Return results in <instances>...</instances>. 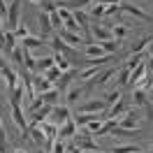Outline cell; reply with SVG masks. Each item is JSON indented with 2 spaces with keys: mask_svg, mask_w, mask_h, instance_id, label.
Instances as JSON below:
<instances>
[{
  "mask_svg": "<svg viewBox=\"0 0 153 153\" xmlns=\"http://www.w3.org/2000/svg\"><path fill=\"white\" fill-rule=\"evenodd\" d=\"M72 144H74L79 151H100V146L95 144V139H93V134H84V132H76L74 137H72Z\"/></svg>",
  "mask_w": 153,
  "mask_h": 153,
  "instance_id": "obj_1",
  "label": "cell"
},
{
  "mask_svg": "<svg viewBox=\"0 0 153 153\" xmlns=\"http://www.w3.org/2000/svg\"><path fill=\"white\" fill-rule=\"evenodd\" d=\"M19 12H21V0H12L10 10H7V26H10L7 30H16L19 28V23H21Z\"/></svg>",
  "mask_w": 153,
  "mask_h": 153,
  "instance_id": "obj_2",
  "label": "cell"
},
{
  "mask_svg": "<svg viewBox=\"0 0 153 153\" xmlns=\"http://www.w3.org/2000/svg\"><path fill=\"white\" fill-rule=\"evenodd\" d=\"M107 109H109V105H107L105 100H91V102L79 107V114H102Z\"/></svg>",
  "mask_w": 153,
  "mask_h": 153,
  "instance_id": "obj_3",
  "label": "cell"
},
{
  "mask_svg": "<svg viewBox=\"0 0 153 153\" xmlns=\"http://www.w3.org/2000/svg\"><path fill=\"white\" fill-rule=\"evenodd\" d=\"M121 12H128V14H132V16H137V19H142V21H153V16L149 12H144L142 7H137L132 2H123L121 0Z\"/></svg>",
  "mask_w": 153,
  "mask_h": 153,
  "instance_id": "obj_4",
  "label": "cell"
},
{
  "mask_svg": "<svg viewBox=\"0 0 153 153\" xmlns=\"http://www.w3.org/2000/svg\"><path fill=\"white\" fill-rule=\"evenodd\" d=\"M49 116H51V123H56L58 128H60V125L70 118V109H67L65 105H56V107H51V114Z\"/></svg>",
  "mask_w": 153,
  "mask_h": 153,
  "instance_id": "obj_5",
  "label": "cell"
},
{
  "mask_svg": "<svg viewBox=\"0 0 153 153\" xmlns=\"http://www.w3.org/2000/svg\"><path fill=\"white\" fill-rule=\"evenodd\" d=\"M49 47H53V49L58 51V53H63V56H67V58H70V56H74V53H76V49H74V47H70V44H65L63 39L58 37V35H56V37H51V39H49Z\"/></svg>",
  "mask_w": 153,
  "mask_h": 153,
  "instance_id": "obj_6",
  "label": "cell"
},
{
  "mask_svg": "<svg viewBox=\"0 0 153 153\" xmlns=\"http://www.w3.org/2000/svg\"><path fill=\"white\" fill-rule=\"evenodd\" d=\"M58 14H60V19H63V28L70 30V33H79V23H76L72 12L70 10H58Z\"/></svg>",
  "mask_w": 153,
  "mask_h": 153,
  "instance_id": "obj_7",
  "label": "cell"
},
{
  "mask_svg": "<svg viewBox=\"0 0 153 153\" xmlns=\"http://www.w3.org/2000/svg\"><path fill=\"white\" fill-rule=\"evenodd\" d=\"M76 134V123H74V118H67L65 123L58 128V137L56 139H72Z\"/></svg>",
  "mask_w": 153,
  "mask_h": 153,
  "instance_id": "obj_8",
  "label": "cell"
},
{
  "mask_svg": "<svg viewBox=\"0 0 153 153\" xmlns=\"http://www.w3.org/2000/svg\"><path fill=\"white\" fill-rule=\"evenodd\" d=\"M33 88H35V93H37V95H42V93L51 91V88H53V84H51L44 74H33Z\"/></svg>",
  "mask_w": 153,
  "mask_h": 153,
  "instance_id": "obj_9",
  "label": "cell"
},
{
  "mask_svg": "<svg viewBox=\"0 0 153 153\" xmlns=\"http://www.w3.org/2000/svg\"><path fill=\"white\" fill-rule=\"evenodd\" d=\"M58 37L63 39L65 44L74 47V49H76V44H84V37H81L79 33H70V30H65V28H60V30H58Z\"/></svg>",
  "mask_w": 153,
  "mask_h": 153,
  "instance_id": "obj_10",
  "label": "cell"
},
{
  "mask_svg": "<svg viewBox=\"0 0 153 153\" xmlns=\"http://www.w3.org/2000/svg\"><path fill=\"white\" fill-rule=\"evenodd\" d=\"M76 74H79V72H76L74 67H72V70H67V72H63L60 79L56 81V88L60 91V93H65L67 88H70V84H72V79H76Z\"/></svg>",
  "mask_w": 153,
  "mask_h": 153,
  "instance_id": "obj_11",
  "label": "cell"
},
{
  "mask_svg": "<svg viewBox=\"0 0 153 153\" xmlns=\"http://www.w3.org/2000/svg\"><path fill=\"white\" fill-rule=\"evenodd\" d=\"M49 114H51V105H42L35 111H28V118H30V123H44L49 118Z\"/></svg>",
  "mask_w": 153,
  "mask_h": 153,
  "instance_id": "obj_12",
  "label": "cell"
},
{
  "mask_svg": "<svg viewBox=\"0 0 153 153\" xmlns=\"http://www.w3.org/2000/svg\"><path fill=\"white\" fill-rule=\"evenodd\" d=\"M91 35L95 37V42H107V39H114L111 28H105V26H100V23H95V26L91 28Z\"/></svg>",
  "mask_w": 153,
  "mask_h": 153,
  "instance_id": "obj_13",
  "label": "cell"
},
{
  "mask_svg": "<svg viewBox=\"0 0 153 153\" xmlns=\"http://www.w3.org/2000/svg\"><path fill=\"white\" fill-rule=\"evenodd\" d=\"M116 72H118V70H116L114 65L107 67L105 72L95 74V79H93V81H88V86H86V88H91V86H102V84H107V81H109V76H116Z\"/></svg>",
  "mask_w": 153,
  "mask_h": 153,
  "instance_id": "obj_14",
  "label": "cell"
},
{
  "mask_svg": "<svg viewBox=\"0 0 153 153\" xmlns=\"http://www.w3.org/2000/svg\"><path fill=\"white\" fill-rule=\"evenodd\" d=\"M0 74L5 76V81H7V91H14V88H16V84H19V74H16V72H14V70H12V67H2V72H0Z\"/></svg>",
  "mask_w": 153,
  "mask_h": 153,
  "instance_id": "obj_15",
  "label": "cell"
},
{
  "mask_svg": "<svg viewBox=\"0 0 153 153\" xmlns=\"http://www.w3.org/2000/svg\"><path fill=\"white\" fill-rule=\"evenodd\" d=\"M84 91H86V86H72L65 91V100L67 105H76L79 100H81V95H84Z\"/></svg>",
  "mask_w": 153,
  "mask_h": 153,
  "instance_id": "obj_16",
  "label": "cell"
},
{
  "mask_svg": "<svg viewBox=\"0 0 153 153\" xmlns=\"http://www.w3.org/2000/svg\"><path fill=\"white\" fill-rule=\"evenodd\" d=\"M21 47H23V44H21ZM23 67H26L28 72H33V74L37 72V58L33 56V51L26 49V47H23Z\"/></svg>",
  "mask_w": 153,
  "mask_h": 153,
  "instance_id": "obj_17",
  "label": "cell"
},
{
  "mask_svg": "<svg viewBox=\"0 0 153 153\" xmlns=\"http://www.w3.org/2000/svg\"><path fill=\"white\" fill-rule=\"evenodd\" d=\"M39 28H42V39H47L51 33H56V30H53V26H51L49 14H44V12H39Z\"/></svg>",
  "mask_w": 153,
  "mask_h": 153,
  "instance_id": "obj_18",
  "label": "cell"
},
{
  "mask_svg": "<svg viewBox=\"0 0 153 153\" xmlns=\"http://www.w3.org/2000/svg\"><path fill=\"white\" fill-rule=\"evenodd\" d=\"M60 95H63V93H60V91H58V88L53 86L51 91L42 93V102H44V105H51V107H56V105H58V100H60Z\"/></svg>",
  "mask_w": 153,
  "mask_h": 153,
  "instance_id": "obj_19",
  "label": "cell"
},
{
  "mask_svg": "<svg viewBox=\"0 0 153 153\" xmlns=\"http://www.w3.org/2000/svg\"><path fill=\"white\" fill-rule=\"evenodd\" d=\"M102 56H107V51L102 49L100 42H93L86 47V58H102Z\"/></svg>",
  "mask_w": 153,
  "mask_h": 153,
  "instance_id": "obj_20",
  "label": "cell"
},
{
  "mask_svg": "<svg viewBox=\"0 0 153 153\" xmlns=\"http://www.w3.org/2000/svg\"><path fill=\"white\" fill-rule=\"evenodd\" d=\"M14 49H16V35H14V30H5V47H2V51L10 56Z\"/></svg>",
  "mask_w": 153,
  "mask_h": 153,
  "instance_id": "obj_21",
  "label": "cell"
},
{
  "mask_svg": "<svg viewBox=\"0 0 153 153\" xmlns=\"http://www.w3.org/2000/svg\"><path fill=\"white\" fill-rule=\"evenodd\" d=\"M21 44H23L26 49H30V51H33V49H37V47H49V42H47V39L33 37V35H28L26 39H21Z\"/></svg>",
  "mask_w": 153,
  "mask_h": 153,
  "instance_id": "obj_22",
  "label": "cell"
},
{
  "mask_svg": "<svg viewBox=\"0 0 153 153\" xmlns=\"http://www.w3.org/2000/svg\"><path fill=\"white\" fill-rule=\"evenodd\" d=\"M132 102H134V107H146V105H149V93H146L144 88H134Z\"/></svg>",
  "mask_w": 153,
  "mask_h": 153,
  "instance_id": "obj_23",
  "label": "cell"
},
{
  "mask_svg": "<svg viewBox=\"0 0 153 153\" xmlns=\"http://www.w3.org/2000/svg\"><path fill=\"white\" fill-rule=\"evenodd\" d=\"M56 65V60H53V56H47V58H37V72L35 74H44L47 70H51V67Z\"/></svg>",
  "mask_w": 153,
  "mask_h": 153,
  "instance_id": "obj_24",
  "label": "cell"
},
{
  "mask_svg": "<svg viewBox=\"0 0 153 153\" xmlns=\"http://www.w3.org/2000/svg\"><path fill=\"white\" fill-rule=\"evenodd\" d=\"M53 60H56V67L60 70V72H67V70H72V63L67 60V56H63V53H53Z\"/></svg>",
  "mask_w": 153,
  "mask_h": 153,
  "instance_id": "obj_25",
  "label": "cell"
},
{
  "mask_svg": "<svg viewBox=\"0 0 153 153\" xmlns=\"http://www.w3.org/2000/svg\"><path fill=\"white\" fill-rule=\"evenodd\" d=\"M128 81H130V70L123 65L116 72V86H128Z\"/></svg>",
  "mask_w": 153,
  "mask_h": 153,
  "instance_id": "obj_26",
  "label": "cell"
},
{
  "mask_svg": "<svg viewBox=\"0 0 153 153\" xmlns=\"http://www.w3.org/2000/svg\"><path fill=\"white\" fill-rule=\"evenodd\" d=\"M142 151V146H137V144H123V146H114L111 153H139Z\"/></svg>",
  "mask_w": 153,
  "mask_h": 153,
  "instance_id": "obj_27",
  "label": "cell"
},
{
  "mask_svg": "<svg viewBox=\"0 0 153 153\" xmlns=\"http://www.w3.org/2000/svg\"><path fill=\"white\" fill-rule=\"evenodd\" d=\"M128 26H125V23H114V26H111V33H114V39H118V42H121V39L125 37V35H128Z\"/></svg>",
  "mask_w": 153,
  "mask_h": 153,
  "instance_id": "obj_28",
  "label": "cell"
},
{
  "mask_svg": "<svg viewBox=\"0 0 153 153\" xmlns=\"http://www.w3.org/2000/svg\"><path fill=\"white\" fill-rule=\"evenodd\" d=\"M97 67H100V65H88L84 72H79V74H76V81H88L93 74H97Z\"/></svg>",
  "mask_w": 153,
  "mask_h": 153,
  "instance_id": "obj_29",
  "label": "cell"
},
{
  "mask_svg": "<svg viewBox=\"0 0 153 153\" xmlns=\"http://www.w3.org/2000/svg\"><path fill=\"white\" fill-rule=\"evenodd\" d=\"M151 42H153V35H144V37H142V39H139V42H137V44L132 47V53H142V51L149 47Z\"/></svg>",
  "mask_w": 153,
  "mask_h": 153,
  "instance_id": "obj_30",
  "label": "cell"
},
{
  "mask_svg": "<svg viewBox=\"0 0 153 153\" xmlns=\"http://www.w3.org/2000/svg\"><path fill=\"white\" fill-rule=\"evenodd\" d=\"M105 10H107V5H102V2H95V5H93V10H91V19H93V21L102 19V16H105Z\"/></svg>",
  "mask_w": 153,
  "mask_h": 153,
  "instance_id": "obj_31",
  "label": "cell"
},
{
  "mask_svg": "<svg viewBox=\"0 0 153 153\" xmlns=\"http://www.w3.org/2000/svg\"><path fill=\"white\" fill-rule=\"evenodd\" d=\"M10 56H12V60H14V65H16V67L23 65V47H21V44H16V49L12 51Z\"/></svg>",
  "mask_w": 153,
  "mask_h": 153,
  "instance_id": "obj_32",
  "label": "cell"
},
{
  "mask_svg": "<svg viewBox=\"0 0 153 153\" xmlns=\"http://www.w3.org/2000/svg\"><path fill=\"white\" fill-rule=\"evenodd\" d=\"M56 0H42L39 2V12H44V14H51V12H56Z\"/></svg>",
  "mask_w": 153,
  "mask_h": 153,
  "instance_id": "obj_33",
  "label": "cell"
},
{
  "mask_svg": "<svg viewBox=\"0 0 153 153\" xmlns=\"http://www.w3.org/2000/svg\"><path fill=\"white\" fill-rule=\"evenodd\" d=\"M60 74H63V72H60V70H58L56 65L51 67V70H47V72H44V76H47V79L51 81V84H53V86H56V81L60 79Z\"/></svg>",
  "mask_w": 153,
  "mask_h": 153,
  "instance_id": "obj_34",
  "label": "cell"
},
{
  "mask_svg": "<svg viewBox=\"0 0 153 153\" xmlns=\"http://www.w3.org/2000/svg\"><path fill=\"white\" fill-rule=\"evenodd\" d=\"M49 19H51V26H53V30H56V33L63 28V19H60L58 10H56V12H51V14H49Z\"/></svg>",
  "mask_w": 153,
  "mask_h": 153,
  "instance_id": "obj_35",
  "label": "cell"
},
{
  "mask_svg": "<svg viewBox=\"0 0 153 153\" xmlns=\"http://www.w3.org/2000/svg\"><path fill=\"white\" fill-rule=\"evenodd\" d=\"M100 44H102V49H105L107 53H114L121 42H118V39H107V42H100Z\"/></svg>",
  "mask_w": 153,
  "mask_h": 153,
  "instance_id": "obj_36",
  "label": "cell"
},
{
  "mask_svg": "<svg viewBox=\"0 0 153 153\" xmlns=\"http://www.w3.org/2000/svg\"><path fill=\"white\" fill-rule=\"evenodd\" d=\"M118 97H121V93H118V91H109V93H107V95L102 97V100H105L107 105L111 107V105H114V102H116V100H118Z\"/></svg>",
  "mask_w": 153,
  "mask_h": 153,
  "instance_id": "obj_37",
  "label": "cell"
},
{
  "mask_svg": "<svg viewBox=\"0 0 153 153\" xmlns=\"http://www.w3.org/2000/svg\"><path fill=\"white\" fill-rule=\"evenodd\" d=\"M14 35H16V39H26L30 35L28 33V28H26V23H19V28L14 30Z\"/></svg>",
  "mask_w": 153,
  "mask_h": 153,
  "instance_id": "obj_38",
  "label": "cell"
},
{
  "mask_svg": "<svg viewBox=\"0 0 153 153\" xmlns=\"http://www.w3.org/2000/svg\"><path fill=\"white\" fill-rule=\"evenodd\" d=\"M51 153H65V144H63V139H56V142H53Z\"/></svg>",
  "mask_w": 153,
  "mask_h": 153,
  "instance_id": "obj_39",
  "label": "cell"
},
{
  "mask_svg": "<svg viewBox=\"0 0 153 153\" xmlns=\"http://www.w3.org/2000/svg\"><path fill=\"white\" fill-rule=\"evenodd\" d=\"M97 2H102V5H118L121 0H97Z\"/></svg>",
  "mask_w": 153,
  "mask_h": 153,
  "instance_id": "obj_40",
  "label": "cell"
},
{
  "mask_svg": "<svg viewBox=\"0 0 153 153\" xmlns=\"http://www.w3.org/2000/svg\"><path fill=\"white\" fill-rule=\"evenodd\" d=\"M2 21H5V19H2V16H0V35H2V33H5V23H2Z\"/></svg>",
  "mask_w": 153,
  "mask_h": 153,
  "instance_id": "obj_41",
  "label": "cell"
},
{
  "mask_svg": "<svg viewBox=\"0 0 153 153\" xmlns=\"http://www.w3.org/2000/svg\"><path fill=\"white\" fill-rule=\"evenodd\" d=\"M14 153H26V151H23V149H16V151H14Z\"/></svg>",
  "mask_w": 153,
  "mask_h": 153,
  "instance_id": "obj_42",
  "label": "cell"
},
{
  "mask_svg": "<svg viewBox=\"0 0 153 153\" xmlns=\"http://www.w3.org/2000/svg\"><path fill=\"white\" fill-rule=\"evenodd\" d=\"M30 2H35V5H39V2H42V0H30Z\"/></svg>",
  "mask_w": 153,
  "mask_h": 153,
  "instance_id": "obj_43",
  "label": "cell"
},
{
  "mask_svg": "<svg viewBox=\"0 0 153 153\" xmlns=\"http://www.w3.org/2000/svg\"><path fill=\"white\" fill-rule=\"evenodd\" d=\"M37 153H47V151H42V149H39V151H37Z\"/></svg>",
  "mask_w": 153,
  "mask_h": 153,
  "instance_id": "obj_44",
  "label": "cell"
},
{
  "mask_svg": "<svg viewBox=\"0 0 153 153\" xmlns=\"http://www.w3.org/2000/svg\"><path fill=\"white\" fill-rule=\"evenodd\" d=\"M149 100H151V102H153V95H149Z\"/></svg>",
  "mask_w": 153,
  "mask_h": 153,
  "instance_id": "obj_45",
  "label": "cell"
},
{
  "mask_svg": "<svg viewBox=\"0 0 153 153\" xmlns=\"http://www.w3.org/2000/svg\"><path fill=\"white\" fill-rule=\"evenodd\" d=\"M88 153H97V151H88Z\"/></svg>",
  "mask_w": 153,
  "mask_h": 153,
  "instance_id": "obj_46",
  "label": "cell"
}]
</instances>
